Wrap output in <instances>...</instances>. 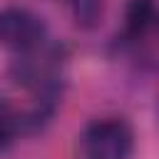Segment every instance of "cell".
<instances>
[{
  "label": "cell",
  "instance_id": "cell-1",
  "mask_svg": "<svg viewBox=\"0 0 159 159\" xmlns=\"http://www.w3.org/2000/svg\"><path fill=\"white\" fill-rule=\"evenodd\" d=\"M82 152L84 159H132L134 132L117 117L94 119L82 134Z\"/></svg>",
  "mask_w": 159,
  "mask_h": 159
},
{
  "label": "cell",
  "instance_id": "cell-2",
  "mask_svg": "<svg viewBox=\"0 0 159 159\" xmlns=\"http://www.w3.org/2000/svg\"><path fill=\"white\" fill-rule=\"evenodd\" d=\"M47 37L45 20L27 7H2L0 10V45L15 52H35Z\"/></svg>",
  "mask_w": 159,
  "mask_h": 159
},
{
  "label": "cell",
  "instance_id": "cell-3",
  "mask_svg": "<svg viewBox=\"0 0 159 159\" xmlns=\"http://www.w3.org/2000/svg\"><path fill=\"white\" fill-rule=\"evenodd\" d=\"M159 22V10L154 0H129L124 7V32L129 37H144Z\"/></svg>",
  "mask_w": 159,
  "mask_h": 159
},
{
  "label": "cell",
  "instance_id": "cell-4",
  "mask_svg": "<svg viewBox=\"0 0 159 159\" xmlns=\"http://www.w3.org/2000/svg\"><path fill=\"white\" fill-rule=\"evenodd\" d=\"M17 127H20V117L15 114L12 104L0 97V152L12 144V139L17 134Z\"/></svg>",
  "mask_w": 159,
  "mask_h": 159
},
{
  "label": "cell",
  "instance_id": "cell-5",
  "mask_svg": "<svg viewBox=\"0 0 159 159\" xmlns=\"http://www.w3.org/2000/svg\"><path fill=\"white\" fill-rule=\"evenodd\" d=\"M70 2H72V0H70Z\"/></svg>",
  "mask_w": 159,
  "mask_h": 159
}]
</instances>
